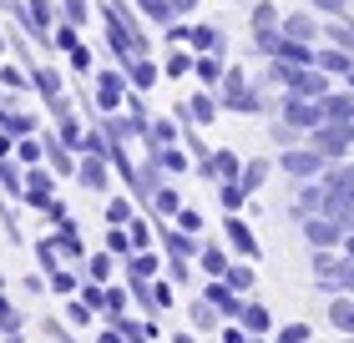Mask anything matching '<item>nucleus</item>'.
Returning a JSON list of instances; mask_svg holds the SVG:
<instances>
[{
	"label": "nucleus",
	"mask_w": 354,
	"mask_h": 343,
	"mask_svg": "<svg viewBox=\"0 0 354 343\" xmlns=\"http://www.w3.org/2000/svg\"><path fill=\"white\" fill-rule=\"evenodd\" d=\"M91 96H96V111H122V106H127V96H132V81H127V71L117 66V61L96 66V76H91Z\"/></svg>",
	"instance_id": "1"
},
{
	"label": "nucleus",
	"mask_w": 354,
	"mask_h": 343,
	"mask_svg": "<svg viewBox=\"0 0 354 343\" xmlns=\"http://www.w3.org/2000/svg\"><path fill=\"white\" fill-rule=\"evenodd\" d=\"M279 172L283 177H294V182H314V177H324V167H329V157L324 152H314L309 141H299V146H283L279 157Z\"/></svg>",
	"instance_id": "2"
},
{
	"label": "nucleus",
	"mask_w": 354,
	"mask_h": 343,
	"mask_svg": "<svg viewBox=\"0 0 354 343\" xmlns=\"http://www.w3.org/2000/svg\"><path fill=\"white\" fill-rule=\"evenodd\" d=\"M314 146V152H324L329 161H339V157H354V121H319L309 137H304Z\"/></svg>",
	"instance_id": "3"
},
{
	"label": "nucleus",
	"mask_w": 354,
	"mask_h": 343,
	"mask_svg": "<svg viewBox=\"0 0 354 343\" xmlns=\"http://www.w3.org/2000/svg\"><path fill=\"white\" fill-rule=\"evenodd\" d=\"M243 152H233V146H213V152H207L203 161H198V167H192V172H198L203 177V182H233V177H243Z\"/></svg>",
	"instance_id": "4"
},
{
	"label": "nucleus",
	"mask_w": 354,
	"mask_h": 343,
	"mask_svg": "<svg viewBox=\"0 0 354 343\" xmlns=\"http://www.w3.org/2000/svg\"><path fill=\"white\" fill-rule=\"evenodd\" d=\"M279 117L288 126H299L304 137L314 132L319 121H324V101H314V96H299V91H283V101H279Z\"/></svg>",
	"instance_id": "5"
},
{
	"label": "nucleus",
	"mask_w": 354,
	"mask_h": 343,
	"mask_svg": "<svg viewBox=\"0 0 354 343\" xmlns=\"http://www.w3.org/2000/svg\"><path fill=\"white\" fill-rule=\"evenodd\" d=\"M56 182H61V177H56L51 167H46V161L26 167V192H21V207H26V212H41L51 197H61V192H56Z\"/></svg>",
	"instance_id": "6"
},
{
	"label": "nucleus",
	"mask_w": 354,
	"mask_h": 343,
	"mask_svg": "<svg viewBox=\"0 0 354 343\" xmlns=\"http://www.w3.org/2000/svg\"><path fill=\"white\" fill-rule=\"evenodd\" d=\"M223 242L233 248V257H248V263H259V257H263L259 237H253V227L243 222V212H223Z\"/></svg>",
	"instance_id": "7"
},
{
	"label": "nucleus",
	"mask_w": 354,
	"mask_h": 343,
	"mask_svg": "<svg viewBox=\"0 0 354 343\" xmlns=\"http://www.w3.org/2000/svg\"><path fill=\"white\" fill-rule=\"evenodd\" d=\"M299 227H304V242H309V248H344V237H349V227L334 222L329 212H309Z\"/></svg>",
	"instance_id": "8"
},
{
	"label": "nucleus",
	"mask_w": 354,
	"mask_h": 343,
	"mask_svg": "<svg viewBox=\"0 0 354 343\" xmlns=\"http://www.w3.org/2000/svg\"><path fill=\"white\" fill-rule=\"evenodd\" d=\"M111 177H117L111 157H91V152H82V161H76V177H71V182L82 187V192H111Z\"/></svg>",
	"instance_id": "9"
},
{
	"label": "nucleus",
	"mask_w": 354,
	"mask_h": 343,
	"mask_svg": "<svg viewBox=\"0 0 354 343\" xmlns=\"http://www.w3.org/2000/svg\"><path fill=\"white\" fill-rule=\"evenodd\" d=\"M172 111H177L183 121H192V126H213V121H218V111H223V101H218V91L198 86V91L187 96V101H177Z\"/></svg>",
	"instance_id": "10"
},
{
	"label": "nucleus",
	"mask_w": 354,
	"mask_h": 343,
	"mask_svg": "<svg viewBox=\"0 0 354 343\" xmlns=\"http://www.w3.org/2000/svg\"><path fill=\"white\" fill-rule=\"evenodd\" d=\"M283 36L319 46V41H324V15H319L314 6H304V10H283Z\"/></svg>",
	"instance_id": "11"
},
{
	"label": "nucleus",
	"mask_w": 354,
	"mask_h": 343,
	"mask_svg": "<svg viewBox=\"0 0 354 343\" xmlns=\"http://www.w3.org/2000/svg\"><path fill=\"white\" fill-rule=\"evenodd\" d=\"M283 30V10L273 0H253L248 6V41H263V36H279Z\"/></svg>",
	"instance_id": "12"
},
{
	"label": "nucleus",
	"mask_w": 354,
	"mask_h": 343,
	"mask_svg": "<svg viewBox=\"0 0 354 343\" xmlns=\"http://www.w3.org/2000/svg\"><path fill=\"white\" fill-rule=\"evenodd\" d=\"M30 91L41 96V106H51V101H61V96H71V86H66V76H61L51 61H41L36 71H30Z\"/></svg>",
	"instance_id": "13"
},
{
	"label": "nucleus",
	"mask_w": 354,
	"mask_h": 343,
	"mask_svg": "<svg viewBox=\"0 0 354 343\" xmlns=\"http://www.w3.org/2000/svg\"><path fill=\"white\" fill-rule=\"evenodd\" d=\"M198 293H203V298L218 308L223 318H238V313H243V293H238V288H228L223 277H203V288H198Z\"/></svg>",
	"instance_id": "14"
},
{
	"label": "nucleus",
	"mask_w": 354,
	"mask_h": 343,
	"mask_svg": "<svg viewBox=\"0 0 354 343\" xmlns=\"http://www.w3.org/2000/svg\"><path fill=\"white\" fill-rule=\"evenodd\" d=\"M122 71H127V81H132V91H147V96L157 91V81H167V76H162V61H157V56H132Z\"/></svg>",
	"instance_id": "15"
},
{
	"label": "nucleus",
	"mask_w": 354,
	"mask_h": 343,
	"mask_svg": "<svg viewBox=\"0 0 354 343\" xmlns=\"http://www.w3.org/2000/svg\"><path fill=\"white\" fill-rule=\"evenodd\" d=\"M228 263H233V248L223 237H203V253H198V273L203 277H223L228 273Z\"/></svg>",
	"instance_id": "16"
},
{
	"label": "nucleus",
	"mask_w": 354,
	"mask_h": 343,
	"mask_svg": "<svg viewBox=\"0 0 354 343\" xmlns=\"http://www.w3.org/2000/svg\"><path fill=\"white\" fill-rule=\"evenodd\" d=\"M192 51H218V56H228V36H223V26H207V21H187V41Z\"/></svg>",
	"instance_id": "17"
},
{
	"label": "nucleus",
	"mask_w": 354,
	"mask_h": 343,
	"mask_svg": "<svg viewBox=\"0 0 354 343\" xmlns=\"http://www.w3.org/2000/svg\"><path fill=\"white\" fill-rule=\"evenodd\" d=\"M223 71H228V56H218V51H198V61H192V76H198V86H207V91L223 86Z\"/></svg>",
	"instance_id": "18"
},
{
	"label": "nucleus",
	"mask_w": 354,
	"mask_h": 343,
	"mask_svg": "<svg viewBox=\"0 0 354 343\" xmlns=\"http://www.w3.org/2000/svg\"><path fill=\"white\" fill-rule=\"evenodd\" d=\"M147 157H157V167H162L167 177H183V172H192L198 161H192V152L183 141H172V146H157V152H147Z\"/></svg>",
	"instance_id": "19"
},
{
	"label": "nucleus",
	"mask_w": 354,
	"mask_h": 343,
	"mask_svg": "<svg viewBox=\"0 0 354 343\" xmlns=\"http://www.w3.org/2000/svg\"><path fill=\"white\" fill-rule=\"evenodd\" d=\"M91 283H117V273H122V257L117 253H106V248H96L86 253V268H82Z\"/></svg>",
	"instance_id": "20"
},
{
	"label": "nucleus",
	"mask_w": 354,
	"mask_h": 343,
	"mask_svg": "<svg viewBox=\"0 0 354 343\" xmlns=\"http://www.w3.org/2000/svg\"><path fill=\"white\" fill-rule=\"evenodd\" d=\"M319 66H324L334 81H349V71H354V51H344V46H329V41H319Z\"/></svg>",
	"instance_id": "21"
},
{
	"label": "nucleus",
	"mask_w": 354,
	"mask_h": 343,
	"mask_svg": "<svg viewBox=\"0 0 354 343\" xmlns=\"http://www.w3.org/2000/svg\"><path fill=\"white\" fill-rule=\"evenodd\" d=\"M21 192H26V161L0 157V197H6V202H21Z\"/></svg>",
	"instance_id": "22"
},
{
	"label": "nucleus",
	"mask_w": 354,
	"mask_h": 343,
	"mask_svg": "<svg viewBox=\"0 0 354 343\" xmlns=\"http://www.w3.org/2000/svg\"><path fill=\"white\" fill-rule=\"evenodd\" d=\"M162 263H167L162 248H142V253H132V257L122 263V277H157V273H162Z\"/></svg>",
	"instance_id": "23"
},
{
	"label": "nucleus",
	"mask_w": 354,
	"mask_h": 343,
	"mask_svg": "<svg viewBox=\"0 0 354 343\" xmlns=\"http://www.w3.org/2000/svg\"><path fill=\"white\" fill-rule=\"evenodd\" d=\"M187 318H192V329H198V333H223V323H228V318H223L213 303L203 298V293H192V308H187Z\"/></svg>",
	"instance_id": "24"
},
{
	"label": "nucleus",
	"mask_w": 354,
	"mask_h": 343,
	"mask_svg": "<svg viewBox=\"0 0 354 343\" xmlns=\"http://www.w3.org/2000/svg\"><path fill=\"white\" fill-rule=\"evenodd\" d=\"M319 207H324V182H319V177H314V182H299V187H294V207H288V212L304 222V217L319 212Z\"/></svg>",
	"instance_id": "25"
},
{
	"label": "nucleus",
	"mask_w": 354,
	"mask_h": 343,
	"mask_svg": "<svg viewBox=\"0 0 354 343\" xmlns=\"http://www.w3.org/2000/svg\"><path fill=\"white\" fill-rule=\"evenodd\" d=\"M192 61H198V51H192V46H167V51H162V76H167V81L192 76Z\"/></svg>",
	"instance_id": "26"
},
{
	"label": "nucleus",
	"mask_w": 354,
	"mask_h": 343,
	"mask_svg": "<svg viewBox=\"0 0 354 343\" xmlns=\"http://www.w3.org/2000/svg\"><path fill=\"white\" fill-rule=\"evenodd\" d=\"M273 172H279V161H273V157H248V161H243V177H238V182H243V187L253 192V197H259L263 182H268Z\"/></svg>",
	"instance_id": "27"
},
{
	"label": "nucleus",
	"mask_w": 354,
	"mask_h": 343,
	"mask_svg": "<svg viewBox=\"0 0 354 343\" xmlns=\"http://www.w3.org/2000/svg\"><path fill=\"white\" fill-rule=\"evenodd\" d=\"M102 217L111 222V227H127V222H132L137 217V197H132V192H111V197H106V207H102Z\"/></svg>",
	"instance_id": "28"
},
{
	"label": "nucleus",
	"mask_w": 354,
	"mask_h": 343,
	"mask_svg": "<svg viewBox=\"0 0 354 343\" xmlns=\"http://www.w3.org/2000/svg\"><path fill=\"white\" fill-rule=\"evenodd\" d=\"M329 323L334 333H354V293H329Z\"/></svg>",
	"instance_id": "29"
},
{
	"label": "nucleus",
	"mask_w": 354,
	"mask_h": 343,
	"mask_svg": "<svg viewBox=\"0 0 354 343\" xmlns=\"http://www.w3.org/2000/svg\"><path fill=\"white\" fill-rule=\"evenodd\" d=\"M147 212H152L157 222H172L177 212H183V192H177L172 182H162V187H157V197L147 202Z\"/></svg>",
	"instance_id": "30"
},
{
	"label": "nucleus",
	"mask_w": 354,
	"mask_h": 343,
	"mask_svg": "<svg viewBox=\"0 0 354 343\" xmlns=\"http://www.w3.org/2000/svg\"><path fill=\"white\" fill-rule=\"evenodd\" d=\"M324 121H354V86H334L324 96Z\"/></svg>",
	"instance_id": "31"
},
{
	"label": "nucleus",
	"mask_w": 354,
	"mask_h": 343,
	"mask_svg": "<svg viewBox=\"0 0 354 343\" xmlns=\"http://www.w3.org/2000/svg\"><path fill=\"white\" fill-rule=\"evenodd\" d=\"M238 323H243L248 333H273V313H268L259 298H243V313H238Z\"/></svg>",
	"instance_id": "32"
},
{
	"label": "nucleus",
	"mask_w": 354,
	"mask_h": 343,
	"mask_svg": "<svg viewBox=\"0 0 354 343\" xmlns=\"http://www.w3.org/2000/svg\"><path fill=\"white\" fill-rule=\"evenodd\" d=\"M248 202H253V192L238 182V177H233V182H218V207L223 212H243Z\"/></svg>",
	"instance_id": "33"
},
{
	"label": "nucleus",
	"mask_w": 354,
	"mask_h": 343,
	"mask_svg": "<svg viewBox=\"0 0 354 343\" xmlns=\"http://www.w3.org/2000/svg\"><path fill=\"white\" fill-rule=\"evenodd\" d=\"M253 277H259V273H253V263H248V257H233V263H228V273H223V283H228V288H238V293L248 298V293H253Z\"/></svg>",
	"instance_id": "34"
},
{
	"label": "nucleus",
	"mask_w": 354,
	"mask_h": 343,
	"mask_svg": "<svg viewBox=\"0 0 354 343\" xmlns=\"http://www.w3.org/2000/svg\"><path fill=\"white\" fill-rule=\"evenodd\" d=\"M142 21H147L152 30H167L177 21V10H172V0H142Z\"/></svg>",
	"instance_id": "35"
},
{
	"label": "nucleus",
	"mask_w": 354,
	"mask_h": 343,
	"mask_svg": "<svg viewBox=\"0 0 354 343\" xmlns=\"http://www.w3.org/2000/svg\"><path fill=\"white\" fill-rule=\"evenodd\" d=\"M162 257H167V253H162ZM162 273L172 277L177 288H192V277H198V257H167Z\"/></svg>",
	"instance_id": "36"
},
{
	"label": "nucleus",
	"mask_w": 354,
	"mask_h": 343,
	"mask_svg": "<svg viewBox=\"0 0 354 343\" xmlns=\"http://www.w3.org/2000/svg\"><path fill=\"white\" fill-rule=\"evenodd\" d=\"M66 66L82 76V81H91V76H96V51H91L86 41H82V46H71V51H66Z\"/></svg>",
	"instance_id": "37"
},
{
	"label": "nucleus",
	"mask_w": 354,
	"mask_h": 343,
	"mask_svg": "<svg viewBox=\"0 0 354 343\" xmlns=\"http://www.w3.org/2000/svg\"><path fill=\"white\" fill-rule=\"evenodd\" d=\"M102 248H106V253H117L122 263L137 253V248H132V233H127V227H111V222H106V237H102Z\"/></svg>",
	"instance_id": "38"
},
{
	"label": "nucleus",
	"mask_w": 354,
	"mask_h": 343,
	"mask_svg": "<svg viewBox=\"0 0 354 343\" xmlns=\"http://www.w3.org/2000/svg\"><path fill=\"white\" fill-rule=\"evenodd\" d=\"M268 141L283 152V146H299V141H304V132H299V126H288L283 117H273V121H268Z\"/></svg>",
	"instance_id": "39"
},
{
	"label": "nucleus",
	"mask_w": 354,
	"mask_h": 343,
	"mask_svg": "<svg viewBox=\"0 0 354 343\" xmlns=\"http://www.w3.org/2000/svg\"><path fill=\"white\" fill-rule=\"evenodd\" d=\"M91 15H96V6L91 0H61V21H71V26H91Z\"/></svg>",
	"instance_id": "40"
},
{
	"label": "nucleus",
	"mask_w": 354,
	"mask_h": 343,
	"mask_svg": "<svg viewBox=\"0 0 354 343\" xmlns=\"http://www.w3.org/2000/svg\"><path fill=\"white\" fill-rule=\"evenodd\" d=\"M15 161H26V167H36V161H46L41 132H36V137H21V141H15Z\"/></svg>",
	"instance_id": "41"
},
{
	"label": "nucleus",
	"mask_w": 354,
	"mask_h": 343,
	"mask_svg": "<svg viewBox=\"0 0 354 343\" xmlns=\"http://www.w3.org/2000/svg\"><path fill=\"white\" fill-rule=\"evenodd\" d=\"M36 217H41V227H61V222L71 217V202H66V197H51V202L36 212Z\"/></svg>",
	"instance_id": "42"
},
{
	"label": "nucleus",
	"mask_w": 354,
	"mask_h": 343,
	"mask_svg": "<svg viewBox=\"0 0 354 343\" xmlns=\"http://www.w3.org/2000/svg\"><path fill=\"white\" fill-rule=\"evenodd\" d=\"M51 41H56V56H66L71 46H82V26H71V21H61L56 30H51Z\"/></svg>",
	"instance_id": "43"
},
{
	"label": "nucleus",
	"mask_w": 354,
	"mask_h": 343,
	"mask_svg": "<svg viewBox=\"0 0 354 343\" xmlns=\"http://www.w3.org/2000/svg\"><path fill=\"white\" fill-rule=\"evenodd\" d=\"M91 318H96V313L71 293V298H66V323H71V329H91Z\"/></svg>",
	"instance_id": "44"
},
{
	"label": "nucleus",
	"mask_w": 354,
	"mask_h": 343,
	"mask_svg": "<svg viewBox=\"0 0 354 343\" xmlns=\"http://www.w3.org/2000/svg\"><path fill=\"white\" fill-rule=\"evenodd\" d=\"M314 329L309 323H283V329H273V343H309Z\"/></svg>",
	"instance_id": "45"
},
{
	"label": "nucleus",
	"mask_w": 354,
	"mask_h": 343,
	"mask_svg": "<svg viewBox=\"0 0 354 343\" xmlns=\"http://www.w3.org/2000/svg\"><path fill=\"white\" fill-rule=\"evenodd\" d=\"M309 6L324 15V21H339V15H354V0H309Z\"/></svg>",
	"instance_id": "46"
},
{
	"label": "nucleus",
	"mask_w": 354,
	"mask_h": 343,
	"mask_svg": "<svg viewBox=\"0 0 354 343\" xmlns=\"http://www.w3.org/2000/svg\"><path fill=\"white\" fill-rule=\"evenodd\" d=\"M172 222H177V227H187V233H198V237H207V222H203V212H198V207H187V202H183V212H177Z\"/></svg>",
	"instance_id": "47"
},
{
	"label": "nucleus",
	"mask_w": 354,
	"mask_h": 343,
	"mask_svg": "<svg viewBox=\"0 0 354 343\" xmlns=\"http://www.w3.org/2000/svg\"><path fill=\"white\" fill-rule=\"evenodd\" d=\"M198 6H203V0H172V10H177V21H192V15H198Z\"/></svg>",
	"instance_id": "48"
},
{
	"label": "nucleus",
	"mask_w": 354,
	"mask_h": 343,
	"mask_svg": "<svg viewBox=\"0 0 354 343\" xmlns=\"http://www.w3.org/2000/svg\"><path fill=\"white\" fill-rule=\"evenodd\" d=\"M0 157H15V137L6 132V126H0Z\"/></svg>",
	"instance_id": "49"
},
{
	"label": "nucleus",
	"mask_w": 354,
	"mask_h": 343,
	"mask_svg": "<svg viewBox=\"0 0 354 343\" xmlns=\"http://www.w3.org/2000/svg\"><path fill=\"white\" fill-rule=\"evenodd\" d=\"M172 343H203V338H198V329H192V333H172Z\"/></svg>",
	"instance_id": "50"
},
{
	"label": "nucleus",
	"mask_w": 354,
	"mask_h": 343,
	"mask_svg": "<svg viewBox=\"0 0 354 343\" xmlns=\"http://www.w3.org/2000/svg\"><path fill=\"white\" fill-rule=\"evenodd\" d=\"M0 343H26L21 333H0Z\"/></svg>",
	"instance_id": "51"
},
{
	"label": "nucleus",
	"mask_w": 354,
	"mask_h": 343,
	"mask_svg": "<svg viewBox=\"0 0 354 343\" xmlns=\"http://www.w3.org/2000/svg\"><path fill=\"white\" fill-rule=\"evenodd\" d=\"M248 343H268V333H248Z\"/></svg>",
	"instance_id": "52"
},
{
	"label": "nucleus",
	"mask_w": 354,
	"mask_h": 343,
	"mask_svg": "<svg viewBox=\"0 0 354 343\" xmlns=\"http://www.w3.org/2000/svg\"><path fill=\"white\" fill-rule=\"evenodd\" d=\"M0 293H6V273H0Z\"/></svg>",
	"instance_id": "53"
},
{
	"label": "nucleus",
	"mask_w": 354,
	"mask_h": 343,
	"mask_svg": "<svg viewBox=\"0 0 354 343\" xmlns=\"http://www.w3.org/2000/svg\"><path fill=\"white\" fill-rule=\"evenodd\" d=\"M137 6H142V0H137Z\"/></svg>",
	"instance_id": "54"
},
{
	"label": "nucleus",
	"mask_w": 354,
	"mask_h": 343,
	"mask_svg": "<svg viewBox=\"0 0 354 343\" xmlns=\"http://www.w3.org/2000/svg\"><path fill=\"white\" fill-rule=\"evenodd\" d=\"M349 21H354V15H349Z\"/></svg>",
	"instance_id": "55"
}]
</instances>
